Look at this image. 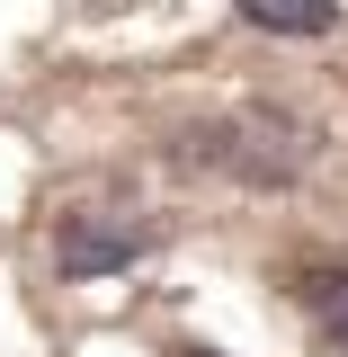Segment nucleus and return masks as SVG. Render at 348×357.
Returning a JSON list of instances; mask_svg holds the SVG:
<instances>
[{
  "label": "nucleus",
  "instance_id": "f257e3e1",
  "mask_svg": "<svg viewBox=\"0 0 348 357\" xmlns=\"http://www.w3.org/2000/svg\"><path fill=\"white\" fill-rule=\"evenodd\" d=\"M312 126L304 116H286V107H241L232 126H206L188 134V161H215V170H232L241 188H295V178L312 170Z\"/></svg>",
  "mask_w": 348,
  "mask_h": 357
},
{
  "label": "nucleus",
  "instance_id": "f03ea898",
  "mask_svg": "<svg viewBox=\"0 0 348 357\" xmlns=\"http://www.w3.org/2000/svg\"><path fill=\"white\" fill-rule=\"evenodd\" d=\"M134 259H152V232H143V223L63 215V232H54V268H63L72 286H89V277H126Z\"/></svg>",
  "mask_w": 348,
  "mask_h": 357
},
{
  "label": "nucleus",
  "instance_id": "7ed1b4c3",
  "mask_svg": "<svg viewBox=\"0 0 348 357\" xmlns=\"http://www.w3.org/2000/svg\"><path fill=\"white\" fill-rule=\"evenodd\" d=\"M286 295H295V312L312 321V340H321L331 357H348V268L340 259H304Z\"/></svg>",
  "mask_w": 348,
  "mask_h": 357
},
{
  "label": "nucleus",
  "instance_id": "20e7f679",
  "mask_svg": "<svg viewBox=\"0 0 348 357\" xmlns=\"http://www.w3.org/2000/svg\"><path fill=\"white\" fill-rule=\"evenodd\" d=\"M259 36H340V0H232Z\"/></svg>",
  "mask_w": 348,
  "mask_h": 357
},
{
  "label": "nucleus",
  "instance_id": "39448f33",
  "mask_svg": "<svg viewBox=\"0 0 348 357\" xmlns=\"http://www.w3.org/2000/svg\"><path fill=\"white\" fill-rule=\"evenodd\" d=\"M179 357H223V349H179Z\"/></svg>",
  "mask_w": 348,
  "mask_h": 357
}]
</instances>
